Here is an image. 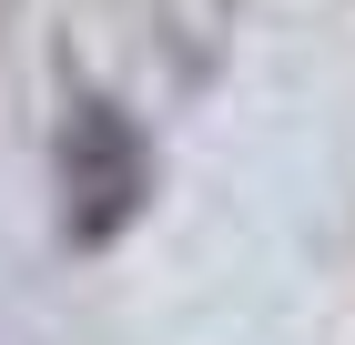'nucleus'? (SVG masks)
I'll return each instance as SVG.
<instances>
[{
  "label": "nucleus",
  "instance_id": "1",
  "mask_svg": "<svg viewBox=\"0 0 355 345\" xmlns=\"http://www.w3.org/2000/svg\"><path fill=\"white\" fill-rule=\"evenodd\" d=\"M51 193H61V244L71 254H112L163 193V153L112 92H82L61 112V142H51Z\"/></svg>",
  "mask_w": 355,
  "mask_h": 345
}]
</instances>
